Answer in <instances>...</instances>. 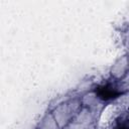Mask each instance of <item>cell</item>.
Returning a JSON list of instances; mask_svg holds the SVG:
<instances>
[{
  "label": "cell",
  "mask_w": 129,
  "mask_h": 129,
  "mask_svg": "<svg viewBox=\"0 0 129 129\" xmlns=\"http://www.w3.org/2000/svg\"><path fill=\"white\" fill-rule=\"evenodd\" d=\"M98 94L101 98L103 99H111V98H114L118 95V93L116 92L115 89H112V88H109V87H103V88H100L98 90Z\"/></svg>",
  "instance_id": "cell-1"
}]
</instances>
